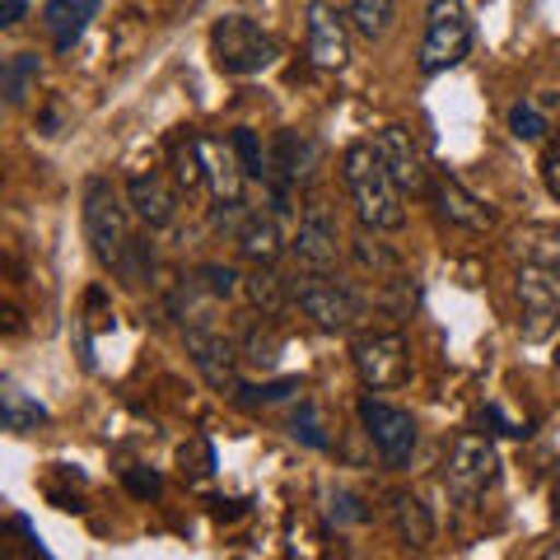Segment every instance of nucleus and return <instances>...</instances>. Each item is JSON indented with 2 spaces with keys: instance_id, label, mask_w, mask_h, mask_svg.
Listing matches in <instances>:
<instances>
[{
  "instance_id": "nucleus-1",
  "label": "nucleus",
  "mask_w": 560,
  "mask_h": 560,
  "mask_svg": "<svg viewBox=\"0 0 560 560\" xmlns=\"http://www.w3.org/2000/svg\"><path fill=\"white\" fill-rule=\"evenodd\" d=\"M341 178H346V191L355 201V215L364 230H378V234H397L407 224V191L393 183V173L383 168L374 140H355L346 145L341 154Z\"/></svg>"
},
{
  "instance_id": "nucleus-2",
  "label": "nucleus",
  "mask_w": 560,
  "mask_h": 560,
  "mask_svg": "<svg viewBox=\"0 0 560 560\" xmlns=\"http://www.w3.org/2000/svg\"><path fill=\"white\" fill-rule=\"evenodd\" d=\"M84 238H90L94 257L108 271H117L131 257L136 238H131V197L117 191L113 178H90L84 183Z\"/></svg>"
},
{
  "instance_id": "nucleus-3",
  "label": "nucleus",
  "mask_w": 560,
  "mask_h": 560,
  "mask_svg": "<svg viewBox=\"0 0 560 560\" xmlns=\"http://www.w3.org/2000/svg\"><path fill=\"white\" fill-rule=\"evenodd\" d=\"M471 51V14L463 0H430L425 5V38H420V75H444L463 66Z\"/></svg>"
},
{
  "instance_id": "nucleus-4",
  "label": "nucleus",
  "mask_w": 560,
  "mask_h": 560,
  "mask_svg": "<svg viewBox=\"0 0 560 560\" xmlns=\"http://www.w3.org/2000/svg\"><path fill=\"white\" fill-rule=\"evenodd\" d=\"M210 57L224 75H261L271 61H276V38L248 14H224L210 28Z\"/></svg>"
},
{
  "instance_id": "nucleus-5",
  "label": "nucleus",
  "mask_w": 560,
  "mask_h": 560,
  "mask_svg": "<svg viewBox=\"0 0 560 560\" xmlns=\"http://www.w3.org/2000/svg\"><path fill=\"white\" fill-rule=\"evenodd\" d=\"M290 285H294V304H300V313H304L313 327H323V331H346V327H355V318L364 313L360 294L350 290L346 280L331 276V271L294 276Z\"/></svg>"
},
{
  "instance_id": "nucleus-6",
  "label": "nucleus",
  "mask_w": 560,
  "mask_h": 560,
  "mask_svg": "<svg viewBox=\"0 0 560 560\" xmlns=\"http://www.w3.org/2000/svg\"><path fill=\"white\" fill-rule=\"evenodd\" d=\"M514 300H518V331L528 341L551 337L560 323V267L547 261H523L514 276Z\"/></svg>"
},
{
  "instance_id": "nucleus-7",
  "label": "nucleus",
  "mask_w": 560,
  "mask_h": 560,
  "mask_svg": "<svg viewBox=\"0 0 560 560\" xmlns=\"http://www.w3.org/2000/svg\"><path fill=\"white\" fill-rule=\"evenodd\" d=\"M360 425L370 434L374 453L383 458V467H411V453H416V416L407 407H393V401H378V397H360Z\"/></svg>"
},
{
  "instance_id": "nucleus-8",
  "label": "nucleus",
  "mask_w": 560,
  "mask_h": 560,
  "mask_svg": "<svg viewBox=\"0 0 560 560\" xmlns=\"http://www.w3.org/2000/svg\"><path fill=\"white\" fill-rule=\"evenodd\" d=\"M444 481H448V495L458 504L481 500L486 490L500 481V453H495V444H490L486 434H463V440L453 444V453H448Z\"/></svg>"
},
{
  "instance_id": "nucleus-9",
  "label": "nucleus",
  "mask_w": 560,
  "mask_h": 560,
  "mask_svg": "<svg viewBox=\"0 0 560 560\" xmlns=\"http://www.w3.org/2000/svg\"><path fill=\"white\" fill-rule=\"evenodd\" d=\"M355 374L370 393H388L401 388L411 374V350L401 331H370L355 341Z\"/></svg>"
},
{
  "instance_id": "nucleus-10",
  "label": "nucleus",
  "mask_w": 560,
  "mask_h": 560,
  "mask_svg": "<svg viewBox=\"0 0 560 560\" xmlns=\"http://www.w3.org/2000/svg\"><path fill=\"white\" fill-rule=\"evenodd\" d=\"M374 150H378L383 168L393 173V183L407 191V197H430L434 173H430V160H425V150H420V140H416L411 127L393 121V127L374 131Z\"/></svg>"
},
{
  "instance_id": "nucleus-11",
  "label": "nucleus",
  "mask_w": 560,
  "mask_h": 560,
  "mask_svg": "<svg viewBox=\"0 0 560 560\" xmlns=\"http://www.w3.org/2000/svg\"><path fill=\"white\" fill-rule=\"evenodd\" d=\"M308 28V61L318 70H341L350 61V14H341L331 0H308L304 5Z\"/></svg>"
},
{
  "instance_id": "nucleus-12",
  "label": "nucleus",
  "mask_w": 560,
  "mask_h": 560,
  "mask_svg": "<svg viewBox=\"0 0 560 560\" xmlns=\"http://www.w3.org/2000/svg\"><path fill=\"white\" fill-rule=\"evenodd\" d=\"M183 341H187V355H191V364H197V374L210 383V388H215V393H238V360H243V350L224 337V331H215V327H187Z\"/></svg>"
},
{
  "instance_id": "nucleus-13",
  "label": "nucleus",
  "mask_w": 560,
  "mask_h": 560,
  "mask_svg": "<svg viewBox=\"0 0 560 560\" xmlns=\"http://www.w3.org/2000/svg\"><path fill=\"white\" fill-rule=\"evenodd\" d=\"M290 253L304 271H337L341 261V234H337V220L327 215L323 201H308L304 215H300V230L290 238Z\"/></svg>"
},
{
  "instance_id": "nucleus-14",
  "label": "nucleus",
  "mask_w": 560,
  "mask_h": 560,
  "mask_svg": "<svg viewBox=\"0 0 560 560\" xmlns=\"http://www.w3.org/2000/svg\"><path fill=\"white\" fill-rule=\"evenodd\" d=\"M430 201H434V215H440L448 230H467V234H490L495 230V210H490L481 197H471V191L453 178V173H440V178L430 183Z\"/></svg>"
},
{
  "instance_id": "nucleus-15",
  "label": "nucleus",
  "mask_w": 560,
  "mask_h": 560,
  "mask_svg": "<svg viewBox=\"0 0 560 560\" xmlns=\"http://www.w3.org/2000/svg\"><path fill=\"white\" fill-rule=\"evenodd\" d=\"M318 164H323V150L308 131H280L271 140V183L304 187L318 178Z\"/></svg>"
},
{
  "instance_id": "nucleus-16",
  "label": "nucleus",
  "mask_w": 560,
  "mask_h": 560,
  "mask_svg": "<svg viewBox=\"0 0 560 560\" xmlns=\"http://www.w3.org/2000/svg\"><path fill=\"white\" fill-rule=\"evenodd\" d=\"M201 136V131H197ZM201 164H206V191L215 201H243V183H248V168L238 160L234 136H201Z\"/></svg>"
},
{
  "instance_id": "nucleus-17",
  "label": "nucleus",
  "mask_w": 560,
  "mask_h": 560,
  "mask_svg": "<svg viewBox=\"0 0 560 560\" xmlns=\"http://www.w3.org/2000/svg\"><path fill=\"white\" fill-rule=\"evenodd\" d=\"M127 197H131V210L150 230H168V224L178 220V191L168 187L164 173H136L127 183Z\"/></svg>"
},
{
  "instance_id": "nucleus-18",
  "label": "nucleus",
  "mask_w": 560,
  "mask_h": 560,
  "mask_svg": "<svg viewBox=\"0 0 560 560\" xmlns=\"http://www.w3.org/2000/svg\"><path fill=\"white\" fill-rule=\"evenodd\" d=\"M238 253L253 261V267H271V261L285 253V234H280L276 210H248V220L238 224Z\"/></svg>"
},
{
  "instance_id": "nucleus-19",
  "label": "nucleus",
  "mask_w": 560,
  "mask_h": 560,
  "mask_svg": "<svg viewBox=\"0 0 560 560\" xmlns=\"http://www.w3.org/2000/svg\"><path fill=\"white\" fill-rule=\"evenodd\" d=\"M103 0H47L43 5V28L51 33V47L57 51H70L80 38H84V28H90V20L98 14Z\"/></svg>"
},
{
  "instance_id": "nucleus-20",
  "label": "nucleus",
  "mask_w": 560,
  "mask_h": 560,
  "mask_svg": "<svg viewBox=\"0 0 560 560\" xmlns=\"http://www.w3.org/2000/svg\"><path fill=\"white\" fill-rule=\"evenodd\" d=\"M388 514H393V533H397L401 547L425 551L430 541H434V514H430V504L420 500V495H407V490H397V495L388 500Z\"/></svg>"
},
{
  "instance_id": "nucleus-21",
  "label": "nucleus",
  "mask_w": 560,
  "mask_h": 560,
  "mask_svg": "<svg viewBox=\"0 0 560 560\" xmlns=\"http://www.w3.org/2000/svg\"><path fill=\"white\" fill-rule=\"evenodd\" d=\"M243 294H248V304L261 318H280V313L294 304V285L271 267H257L253 276H243Z\"/></svg>"
},
{
  "instance_id": "nucleus-22",
  "label": "nucleus",
  "mask_w": 560,
  "mask_h": 560,
  "mask_svg": "<svg viewBox=\"0 0 560 560\" xmlns=\"http://www.w3.org/2000/svg\"><path fill=\"white\" fill-rule=\"evenodd\" d=\"M0 420H5V430H14V434H28V430L47 425L51 411L43 407V401H33L24 388H14V383L5 378V383H0Z\"/></svg>"
},
{
  "instance_id": "nucleus-23",
  "label": "nucleus",
  "mask_w": 560,
  "mask_h": 560,
  "mask_svg": "<svg viewBox=\"0 0 560 560\" xmlns=\"http://www.w3.org/2000/svg\"><path fill=\"white\" fill-rule=\"evenodd\" d=\"M350 28L360 33L364 43H383L397 24V0H350Z\"/></svg>"
},
{
  "instance_id": "nucleus-24",
  "label": "nucleus",
  "mask_w": 560,
  "mask_h": 560,
  "mask_svg": "<svg viewBox=\"0 0 560 560\" xmlns=\"http://www.w3.org/2000/svg\"><path fill=\"white\" fill-rule=\"evenodd\" d=\"M350 257H355L360 271H374V280H388L401 271V257L378 238V230H364V234L350 238Z\"/></svg>"
},
{
  "instance_id": "nucleus-25",
  "label": "nucleus",
  "mask_w": 560,
  "mask_h": 560,
  "mask_svg": "<svg viewBox=\"0 0 560 560\" xmlns=\"http://www.w3.org/2000/svg\"><path fill=\"white\" fill-rule=\"evenodd\" d=\"M38 75H43V61L33 57V51H14V57L5 61V70H0V90H5L10 108H24L33 84H38Z\"/></svg>"
},
{
  "instance_id": "nucleus-26",
  "label": "nucleus",
  "mask_w": 560,
  "mask_h": 560,
  "mask_svg": "<svg viewBox=\"0 0 560 560\" xmlns=\"http://www.w3.org/2000/svg\"><path fill=\"white\" fill-rule=\"evenodd\" d=\"M173 178H178V187L187 191H206V164H201V136L187 131L178 145H173Z\"/></svg>"
},
{
  "instance_id": "nucleus-27",
  "label": "nucleus",
  "mask_w": 560,
  "mask_h": 560,
  "mask_svg": "<svg viewBox=\"0 0 560 560\" xmlns=\"http://www.w3.org/2000/svg\"><path fill=\"white\" fill-rule=\"evenodd\" d=\"M234 145H238V160H243V168H248V178L253 183H271V145H261V136L253 127H238Z\"/></svg>"
},
{
  "instance_id": "nucleus-28",
  "label": "nucleus",
  "mask_w": 560,
  "mask_h": 560,
  "mask_svg": "<svg viewBox=\"0 0 560 560\" xmlns=\"http://www.w3.org/2000/svg\"><path fill=\"white\" fill-rule=\"evenodd\" d=\"M243 360L253 364V370H276V360H280V337L271 327H253L248 337H243Z\"/></svg>"
},
{
  "instance_id": "nucleus-29",
  "label": "nucleus",
  "mask_w": 560,
  "mask_h": 560,
  "mask_svg": "<svg viewBox=\"0 0 560 560\" xmlns=\"http://www.w3.org/2000/svg\"><path fill=\"white\" fill-rule=\"evenodd\" d=\"M290 434H294V440H300L304 448H318V453L331 448V440L323 434V420H318V407H313V401H300V411L290 416Z\"/></svg>"
},
{
  "instance_id": "nucleus-30",
  "label": "nucleus",
  "mask_w": 560,
  "mask_h": 560,
  "mask_svg": "<svg viewBox=\"0 0 560 560\" xmlns=\"http://www.w3.org/2000/svg\"><path fill=\"white\" fill-rule=\"evenodd\" d=\"M510 131L518 136V140H528V145H537V140H547V117H541V108L537 103H514L510 108Z\"/></svg>"
},
{
  "instance_id": "nucleus-31",
  "label": "nucleus",
  "mask_w": 560,
  "mask_h": 560,
  "mask_svg": "<svg viewBox=\"0 0 560 560\" xmlns=\"http://www.w3.org/2000/svg\"><path fill=\"white\" fill-rule=\"evenodd\" d=\"M518 257L523 261H547V267H560V234L556 230H533L528 238L518 234Z\"/></svg>"
},
{
  "instance_id": "nucleus-32",
  "label": "nucleus",
  "mask_w": 560,
  "mask_h": 560,
  "mask_svg": "<svg viewBox=\"0 0 560 560\" xmlns=\"http://www.w3.org/2000/svg\"><path fill=\"white\" fill-rule=\"evenodd\" d=\"M197 280H201V290L210 294V300H230V294L243 285V276L234 267H220V261H206V267L197 271Z\"/></svg>"
},
{
  "instance_id": "nucleus-33",
  "label": "nucleus",
  "mask_w": 560,
  "mask_h": 560,
  "mask_svg": "<svg viewBox=\"0 0 560 560\" xmlns=\"http://www.w3.org/2000/svg\"><path fill=\"white\" fill-rule=\"evenodd\" d=\"M178 463H183L187 477H210V467H215V453H210L206 440H187L183 453H178Z\"/></svg>"
},
{
  "instance_id": "nucleus-34",
  "label": "nucleus",
  "mask_w": 560,
  "mask_h": 560,
  "mask_svg": "<svg viewBox=\"0 0 560 560\" xmlns=\"http://www.w3.org/2000/svg\"><path fill=\"white\" fill-rule=\"evenodd\" d=\"M238 388H243V383H238ZM253 397H243V407H257V401H261V407H271V401H285V397H294V393H300V378H276V383H261V388H248Z\"/></svg>"
},
{
  "instance_id": "nucleus-35",
  "label": "nucleus",
  "mask_w": 560,
  "mask_h": 560,
  "mask_svg": "<svg viewBox=\"0 0 560 560\" xmlns=\"http://www.w3.org/2000/svg\"><path fill=\"white\" fill-rule=\"evenodd\" d=\"M127 490L136 500H154L164 490V477L160 471H150V467H127Z\"/></svg>"
},
{
  "instance_id": "nucleus-36",
  "label": "nucleus",
  "mask_w": 560,
  "mask_h": 560,
  "mask_svg": "<svg viewBox=\"0 0 560 560\" xmlns=\"http://www.w3.org/2000/svg\"><path fill=\"white\" fill-rule=\"evenodd\" d=\"M331 518H337V523H364V518H370V510L360 504V495L337 490V495H331Z\"/></svg>"
},
{
  "instance_id": "nucleus-37",
  "label": "nucleus",
  "mask_w": 560,
  "mask_h": 560,
  "mask_svg": "<svg viewBox=\"0 0 560 560\" xmlns=\"http://www.w3.org/2000/svg\"><path fill=\"white\" fill-rule=\"evenodd\" d=\"M481 425H495L490 434H510V440H523V434H533L528 425H514V420H504V411L490 401V407H481Z\"/></svg>"
},
{
  "instance_id": "nucleus-38",
  "label": "nucleus",
  "mask_w": 560,
  "mask_h": 560,
  "mask_svg": "<svg viewBox=\"0 0 560 560\" xmlns=\"http://www.w3.org/2000/svg\"><path fill=\"white\" fill-rule=\"evenodd\" d=\"M541 183L560 201V145H547V154H541Z\"/></svg>"
},
{
  "instance_id": "nucleus-39",
  "label": "nucleus",
  "mask_w": 560,
  "mask_h": 560,
  "mask_svg": "<svg viewBox=\"0 0 560 560\" xmlns=\"http://www.w3.org/2000/svg\"><path fill=\"white\" fill-rule=\"evenodd\" d=\"M24 14H28V0H5V10H0V24L14 28V24L24 20Z\"/></svg>"
},
{
  "instance_id": "nucleus-40",
  "label": "nucleus",
  "mask_w": 560,
  "mask_h": 560,
  "mask_svg": "<svg viewBox=\"0 0 560 560\" xmlns=\"http://www.w3.org/2000/svg\"><path fill=\"white\" fill-rule=\"evenodd\" d=\"M556 370H560V346H556Z\"/></svg>"
}]
</instances>
